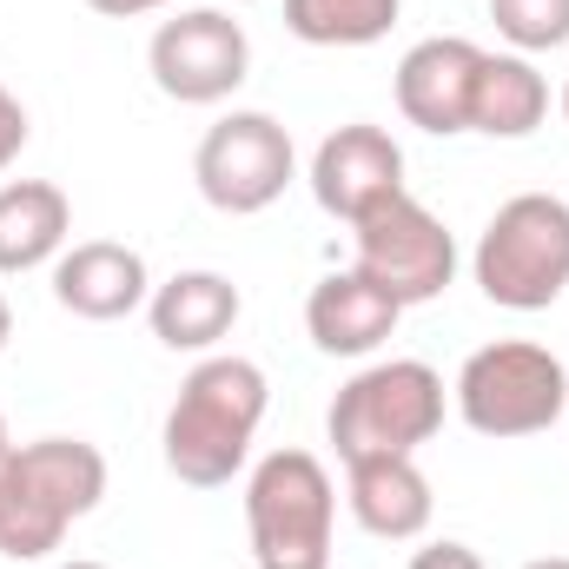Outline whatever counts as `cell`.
Wrapping results in <instances>:
<instances>
[{
    "label": "cell",
    "instance_id": "6da1fadb",
    "mask_svg": "<svg viewBox=\"0 0 569 569\" xmlns=\"http://www.w3.org/2000/svg\"><path fill=\"white\" fill-rule=\"evenodd\" d=\"M266 405H272V385L252 358H239V351L199 358L166 411V430H159L166 470L192 490H226L259 443Z\"/></svg>",
    "mask_w": 569,
    "mask_h": 569
},
{
    "label": "cell",
    "instance_id": "7a4b0ae2",
    "mask_svg": "<svg viewBox=\"0 0 569 569\" xmlns=\"http://www.w3.org/2000/svg\"><path fill=\"white\" fill-rule=\"evenodd\" d=\"M107 497V457L87 437H33L13 443L0 477V557L40 563L67 543L80 517H93Z\"/></svg>",
    "mask_w": 569,
    "mask_h": 569
},
{
    "label": "cell",
    "instance_id": "3957f363",
    "mask_svg": "<svg viewBox=\"0 0 569 569\" xmlns=\"http://www.w3.org/2000/svg\"><path fill=\"white\" fill-rule=\"evenodd\" d=\"M443 378L425 358H378L358 378L338 385L331 411H325V437L338 450V463L358 457H418L430 437L443 430Z\"/></svg>",
    "mask_w": 569,
    "mask_h": 569
},
{
    "label": "cell",
    "instance_id": "277c9868",
    "mask_svg": "<svg viewBox=\"0 0 569 569\" xmlns=\"http://www.w3.org/2000/svg\"><path fill=\"white\" fill-rule=\"evenodd\" d=\"M470 279L497 311H550L569 291V199L517 192L490 212Z\"/></svg>",
    "mask_w": 569,
    "mask_h": 569
},
{
    "label": "cell",
    "instance_id": "5b68a950",
    "mask_svg": "<svg viewBox=\"0 0 569 569\" xmlns=\"http://www.w3.org/2000/svg\"><path fill=\"white\" fill-rule=\"evenodd\" d=\"M450 405L477 437H497V443L543 437V430L563 425L569 411V365L550 345L497 338V345L463 358V371L450 385Z\"/></svg>",
    "mask_w": 569,
    "mask_h": 569
},
{
    "label": "cell",
    "instance_id": "8992f818",
    "mask_svg": "<svg viewBox=\"0 0 569 569\" xmlns=\"http://www.w3.org/2000/svg\"><path fill=\"white\" fill-rule=\"evenodd\" d=\"M338 490L311 450H272L246 477V537L259 569H331Z\"/></svg>",
    "mask_w": 569,
    "mask_h": 569
},
{
    "label": "cell",
    "instance_id": "52a82bcc",
    "mask_svg": "<svg viewBox=\"0 0 569 569\" xmlns=\"http://www.w3.org/2000/svg\"><path fill=\"white\" fill-rule=\"evenodd\" d=\"M291 179H298V146L259 107H239V113L212 120L199 152H192V186L226 219H252V212L279 206Z\"/></svg>",
    "mask_w": 569,
    "mask_h": 569
},
{
    "label": "cell",
    "instance_id": "ba28073f",
    "mask_svg": "<svg viewBox=\"0 0 569 569\" xmlns=\"http://www.w3.org/2000/svg\"><path fill=\"white\" fill-rule=\"evenodd\" d=\"M351 239H358L351 272H365L385 298H398L405 311L443 298L450 279H457V239H450V226L430 212L425 199H411V192H398L378 212H365L351 226Z\"/></svg>",
    "mask_w": 569,
    "mask_h": 569
},
{
    "label": "cell",
    "instance_id": "9c48e42d",
    "mask_svg": "<svg viewBox=\"0 0 569 569\" xmlns=\"http://www.w3.org/2000/svg\"><path fill=\"white\" fill-rule=\"evenodd\" d=\"M146 73L179 107H219L246 87L252 40L226 7H186V13L159 20V33L146 47Z\"/></svg>",
    "mask_w": 569,
    "mask_h": 569
},
{
    "label": "cell",
    "instance_id": "30bf717a",
    "mask_svg": "<svg viewBox=\"0 0 569 569\" xmlns=\"http://www.w3.org/2000/svg\"><path fill=\"white\" fill-rule=\"evenodd\" d=\"M398 192H405V146L391 140L385 127L351 120V127L318 140V152H311V199L331 219L358 226L365 212H378Z\"/></svg>",
    "mask_w": 569,
    "mask_h": 569
},
{
    "label": "cell",
    "instance_id": "8fae6325",
    "mask_svg": "<svg viewBox=\"0 0 569 569\" xmlns=\"http://www.w3.org/2000/svg\"><path fill=\"white\" fill-rule=\"evenodd\" d=\"M477 67L483 47L463 33H430L398 60V113L430 133V140H457L470 133V93H477Z\"/></svg>",
    "mask_w": 569,
    "mask_h": 569
},
{
    "label": "cell",
    "instance_id": "7c38bea8",
    "mask_svg": "<svg viewBox=\"0 0 569 569\" xmlns=\"http://www.w3.org/2000/svg\"><path fill=\"white\" fill-rule=\"evenodd\" d=\"M53 298H60V311L87 318V325H113V318L146 311L152 272L120 239H80V246H67L53 259Z\"/></svg>",
    "mask_w": 569,
    "mask_h": 569
},
{
    "label": "cell",
    "instance_id": "4fadbf2b",
    "mask_svg": "<svg viewBox=\"0 0 569 569\" xmlns=\"http://www.w3.org/2000/svg\"><path fill=\"white\" fill-rule=\"evenodd\" d=\"M239 311H246L239 284L226 279V272H206V266L172 272L166 284H152V298H146L152 338H159L166 351H192V358H212V351L232 338Z\"/></svg>",
    "mask_w": 569,
    "mask_h": 569
},
{
    "label": "cell",
    "instance_id": "5bb4252c",
    "mask_svg": "<svg viewBox=\"0 0 569 569\" xmlns=\"http://www.w3.org/2000/svg\"><path fill=\"white\" fill-rule=\"evenodd\" d=\"M345 503H351L358 530L378 537V543H418L430 530V510H437L418 457H358V463H345Z\"/></svg>",
    "mask_w": 569,
    "mask_h": 569
},
{
    "label": "cell",
    "instance_id": "9a60e30c",
    "mask_svg": "<svg viewBox=\"0 0 569 569\" xmlns=\"http://www.w3.org/2000/svg\"><path fill=\"white\" fill-rule=\"evenodd\" d=\"M405 305L385 298L365 272H325L305 298V331L325 358H371L398 331Z\"/></svg>",
    "mask_w": 569,
    "mask_h": 569
},
{
    "label": "cell",
    "instance_id": "2e32d148",
    "mask_svg": "<svg viewBox=\"0 0 569 569\" xmlns=\"http://www.w3.org/2000/svg\"><path fill=\"white\" fill-rule=\"evenodd\" d=\"M73 239V199L53 179H7L0 186V279L40 272Z\"/></svg>",
    "mask_w": 569,
    "mask_h": 569
},
{
    "label": "cell",
    "instance_id": "e0dca14e",
    "mask_svg": "<svg viewBox=\"0 0 569 569\" xmlns=\"http://www.w3.org/2000/svg\"><path fill=\"white\" fill-rule=\"evenodd\" d=\"M550 120V80L530 53H483L470 93V133L483 140H530Z\"/></svg>",
    "mask_w": 569,
    "mask_h": 569
},
{
    "label": "cell",
    "instance_id": "ac0fdd59",
    "mask_svg": "<svg viewBox=\"0 0 569 569\" xmlns=\"http://www.w3.org/2000/svg\"><path fill=\"white\" fill-rule=\"evenodd\" d=\"M405 0H284V33L305 47H378Z\"/></svg>",
    "mask_w": 569,
    "mask_h": 569
},
{
    "label": "cell",
    "instance_id": "d6986e66",
    "mask_svg": "<svg viewBox=\"0 0 569 569\" xmlns=\"http://www.w3.org/2000/svg\"><path fill=\"white\" fill-rule=\"evenodd\" d=\"M497 33L510 40V53H557L569 47V0H490Z\"/></svg>",
    "mask_w": 569,
    "mask_h": 569
},
{
    "label": "cell",
    "instance_id": "ffe728a7",
    "mask_svg": "<svg viewBox=\"0 0 569 569\" xmlns=\"http://www.w3.org/2000/svg\"><path fill=\"white\" fill-rule=\"evenodd\" d=\"M27 133H33V127H27V107H20V100H13V87L0 80V172L27 152Z\"/></svg>",
    "mask_w": 569,
    "mask_h": 569
},
{
    "label": "cell",
    "instance_id": "44dd1931",
    "mask_svg": "<svg viewBox=\"0 0 569 569\" xmlns=\"http://www.w3.org/2000/svg\"><path fill=\"white\" fill-rule=\"evenodd\" d=\"M411 569H490L470 543H457V537H437V543H425L418 557H411Z\"/></svg>",
    "mask_w": 569,
    "mask_h": 569
},
{
    "label": "cell",
    "instance_id": "7402d4cb",
    "mask_svg": "<svg viewBox=\"0 0 569 569\" xmlns=\"http://www.w3.org/2000/svg\"><path fill=\"white\" fill-rule=\"evenodd\" d=\"M93 13H107V20H140V13H159V7H172V0H87Z\"/></svg>",
    "mask_w": 569,
    "mask_h": 569
},
{
    "label": "cell",
    "instance_id": "603a6c76",
    "mask_svg": "<svg viewBox=\"0 0 569 569\" xmlns=\"http://www.w3.org/2000/svg\"><path fill=\"white\" fill-rule=\"evenodd\" d=\"M7 338H13V305H7V291H0V351H7Z\"/></svg>",
    "mask_w": 569,
    "mask_h": 569
},
{
    "label": "cell",
    "instance_id": "cb8c5ba5",
    "mask_svg": "<svg viewBox=\"0 0 569 569\" xmlns=\"http://www.w3.org/2000/svg\"><path fill=\"white\" fill-rule=\"evenodd\" d=\"M523 569H569V557H537V563H523Z\"/></svg>",
    "mask_w": 569,
    "mask_h": 569
},
{
    "label": "cell",
    "instance_id": "d4e9b609",
    "mask_svg": "<svg viewBox=\"0 0 569 569\" xmlns=\"http://www.w3.org/2000/svg\"><path fill=\"white\" fill-rule=\"evenodd\" d=\"M53 569H107V563H93V557H73V563H53Z\"/></svg>",
    "mask_w": 569,
    "mask_h": 569
},
{
    "label": "cell",
    "instance_id": "484cf974",
    "mask_svg": "<svg viewBox=\"0 0 569 569\" xmlns=\"http://www.w3.org/2000/svg\"><path fill=\"white\" fill-rule=\"evenodd\" d=\"M7 457H13V443H0V477H7Z\"/></svg>",
    "mask_w": 569,
    "mask_h": 569
},
{
    "label": "cell",
    "instance_id": "4316f807",
    "mask_svg": "<svg viewBox=\"0 0 569 569\" xmlns=\"http://www.w3.org/2000/svg\"><path fill=\"white\" fill-rule=\"evenodd\" d=\"M557 107H563V120H569V80H563V93H557Z\"/></svg>",
    "mask_w": 569,
    "mask_h": 569
},
{
    "label": "cell",
    "instance_id": "83f0119b",
    "mask_svg": "<svg viewBox=\"0 0 569 569\" xmlns=\"http://www.w3.org/2000/svg\"><path fill=\"white\" fill-rule=\"evenodd\" d=\"M0 443H7V418H0Z\"/></svg>",
    "mask_w": 569,
    "mask_h": 569
},
{
    "label": "cell",
    "instance_id": "f1b7e54d",
    "mask_svg": "<svg viewBox=\"0 0 569 569\" xmlns=\"http://www.w3.org/2000/svg\"><path fill=\"white\" fill-rule=\"evenodd\" d=\"M232 7H246V0H232Z\"/></svg>",
    "mask_w": 569,
    "mask_h": 569
}]
</instances>
